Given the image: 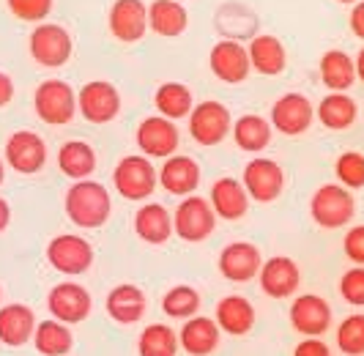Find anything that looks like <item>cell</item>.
<instances>
[{"label": "cell", "instance_id": "6da1fadb", "mask_svg": "<svg viewBox=\"0 0 364 356\" xmlns=\"http://www.w3.org/2000/svg\"><path fill=\"white\" fill-rule=\"evenodd\" d=\"M63 209H66V216L77 228L96 231V228L107 225L109 214H112V200H109V192L105 189V184L88 178V181H74L72 187L66 189Z\"/></svg>", "mask_w": 364, "mask_h": 356}, {"label": "cell", "instance_id": "7a4b0ae2", "mask_svg": "<svg viewBox=\"0 0 364 356\" xmlns=\"http://www.w3.org/2000/svg\"><path fill=\"white\" fill-rule=\"evenodd\" d=\"M112 187L124 200L143 203L159 187V170L143 154H129L112 170Z\"/></svg>", "mask_w": 364, "mask_h": 356}, {"label": "cell", "instance_id": "3957f363", "mask_svg": "<svg viewBox=\"0 0 364 356\" xmlns=\"http://www.w3.org/2000/svg\"><path fill=\"white\" fill-rule=\"evenodd\" d=\"M310 214L315 219V225L326 228V231H337L346 228L348 222L356 214V200L353 192L346 189L343 184H323L315 189V195L310 200Z\"/></svg>", "mask_w": 364, "mask_h": 356}, {"label": "cell", "instance_id": "277c9868", "mask_svg": "<svg viewBox=\"0 0 364 356\" xmlns=\"http://www.w3.org/2000/svg\"><path fill=\"white\" fill-rule=\"evenodd\" d=\"M31 55L38 66L44 69H60L69 63V58L74 53V41L72 33L63 28V25H55V22H41L31 31Z\"/></svg>", "mask_w": 364, "mask_h": 356}, {"label": "cell", "instance_id": "5b68a950", "mask_svg": "<svg viewBox=\"0 0 364 356\" xmlns=\"http://www.w3.org/2000/svg\"><path fill=\"white\" fill-rule=\"evenodd\" d=\"M214 228H217V214L211 209V203L200 195L183 197L173 214V233L189 244L205 241L214 233Z\"/></svg>", "mask_w": 364, "mask_h": 356}, {"label": "cell", "instance_id": "8992f818", "mask_svg": "<svg viewBox=\"0 0 364 356\" xmlns=\"http://www.w3.org/2000/svg\"><path fill=\"white\" fill-rule=\"evenodd\" d=\"M33 110L50 126L69 124L77 115V90L63 80H44L33 90Z\"/></svg>", "mask_w": 364, "mask_h": 356}, {"label": "cell", "instance_id": "52a82bcc", "mask_svg": "<svg viewBox=\"0 0 364 356\" xmlns=\"http://www.w3.org/2000/svg\"><path fill=\"white\" fill-rule=\"evenodd\" d=\"M47 261L55 271L80 277L93 266V247L88 239L77 233H60L47 244Z\"/></svg>", "mask_w": 364, "mask_h": 356}, {"label": "cell", "instance_id": "ba28073f", "mask_svg": "<svg viewBox=\"0 0 364 356\" xmlns=\"http://www.w3.org/2000/svg\"><path fill=\"white\" fill-rule=\"evenodd\" d=\"M233 132V115L222 102H198L189 115V135L198 145H219Z\"/></svg>", "mask_w": 364, "mask_h": 356}, {"label": "cell", "instance_id": "9c48e42d", "mask_svg": "<svg viewBox=\"0 0 364 356\" xmlns=\"http://www.w3.org/2000/svg\"><path fill=\"white\" fill-rule=\"evenodd\" d=\"M77 112L88 124H109L121 112V93L107 80H91L77 90Z\"/></svg>", "mask_w": 364, "mask_h": 356}, {"label": "cell", "instance_id": "30bf717a", "mask_svg": "<svg viewBox=\"0 0 364 356\" xmlns=\"http://www.w3.org/2000/svg\"><path fill=\"white\" fill-rule=\"evenodd\" d=\"M134 140L140 145V154L148 159H170V157H176V151L181 145V135L173 121H167L162 115H148L143 118V124L137 126Z\"/></svg>", "mask_w": 364, "mask_h": 356}, {"label": "cell", "instance_id": "8fae6325", "mask_svg": "<svg viewBox=\"0 0 364 356\" xmlns=\"http://www.w3.org/2000/svg\"><path fill=\"white\" fill-rule=\"evenodd\" d=\"M3 162L22 176H33L47 164V142L31 129H19L6 140Z\"/></svg>", "mask_w": 364, "mask_h": 356}, {"label": "cell", "instance_id": "7c38bea8", "mask_svg": "<svg viewBox=\"0 0 364 356\" xmlns=\"http://www.w3.org/2000/svg\"><path fill=\"white\" fill-rule=\"evenodd\" d=\"M241 184H244V189H247L250 200H257V203H274L277 197L282 195V189H285V173H282V167H279L274 159L255 157V159L247 162L244 176H241Z\"/></svg>", "mask_w": 364, "mask_h": 356}, {"label": "cell", "instance_id": "4fadbf2b", "mask_svg": "<svg viewBox=\"0 0 364 356\" xmlns=\"http://www.w3.org/2000/svg\"><path fill=\"white\" fill-rule=\"evenodd\" d=\"M208 69L214 71L217 80L228 83V85L244 83L250 77V71H252L250 50L241 41L219 38L217 44L211 47V53H208Z\"/></svg>", "mask_w": 364, "mask_h": 356}, {"label": "cell", "instance_id": "5bb4252c", "mask_svg": "<svg viewBox=\"0 0 364 356\" xmlns=\"http://www.w3.org/2000/svg\"><path fill=\"white\" fill-rule=\"evenodd\" d=\"M312 118H315V107L312 102L299 93V90H291V93H282L272 107V126L277 132L288 135V137H299L304 135L312 126Z\"/></svg>", "mask_w": 364, "mask_h": 356}, {"label": "cell", "instance_id": "9a60e30c", "mask_svg": "<svg viewBox=\"0 0 364 356\" xmlns=\"http://www.w3.org/2000/svg\"><path fill=\"white\" fill-rule=\"evenodd\" d=\"M47 310L53 313L55 320L74 326L91 315L93 299L80 283H58L47 296Z\"/></svg>", "mask_w": 364, "mask_h": 356}, {"label": "cell", "instance_id": "2e32d148", "mask_svg": "<svg viewBox=\"0 0 364 356\" xmlns=\"http://www.w3.org/2000/svg\"><path fill=\"white\" fill-rule=\"evenodd\" d=\"M291 326L304 337H321L331 326V307L318 293H301L291 304Z\"/></svg>", "mask_w": 364, "mask_h": 356}, {"label": "cell", "instance_id": "e0dca14e", "mask_svg": "<svg viewBox=\"0 0 364 356\" xmlns=\"http://www.w3.org/2000/svg\"><path fill=\"white\" fill-rule=\"evenodd\" d=\"M260 288L266 296L272 299H291L301 285V268L288 255H274L269 261H263L260 268Z\"/></svg>", "mask_w": 364, "mask_h": 356}, {"label": "cell", "instance_id": "ac0fdd59", "mask_svg": "<svg viewBox=\"0 0 364 356\" xmlns=\"http://www.w3.org/2000/svg\"><path fill=\"white\" fill-rule=\"evenodd\" d=\"M263 268L260 249L250 241H230L219 252V274L230 283H250Z\"/></svg>", "mask_w": 364, "mask_h": 356}, {"label": "cell", "instance_id": "d6986e66", "mask_svg": "<svg viewBox=\"0 0 364 356\" xmlns=\"http://www.w3.org/2000/svg\"><path fill=\"white\" fill-rule=\"evenodd\" d=\"M109 33L134 44L148 33V6L143 0H115L109 9Z\"/></svg>", "mask_w": 364, "mask_h": 356}, {"label": "cell", "instance_id": "ffe728a7", "mask_svg": "<svg viewBox=\"0 0 364 356\" xmlns=\"http://www.w3.org/2000/svg\"><path fill=\"white\" fill-rule=\"evenodd\" d=\"M159 187L176 197L195 195V189L200 187V164L183 154L164 159V164L159 167Z\"/></svg>", "mask_w": 364, "mask_h": 356}, {"label": "cell", "instance_id": "44dd1931", "mask_svg": "<svg viewBox=\"0 0 364 356\" xmlns=\"http://www.w3.org/2000/svg\"><path fill=\"white\" fill-rule=\"evenodd\" d=\"M36 315L28 304H3L0 307V342L9 348H22L36 335Z\"/></svg>", "mask_w": 364, "mask_h": 356}, {"label": "cell", "instance_id": "7402d4cb", "mask_svg": "<svg viewBox=\"0 0 364 356\" xmlns=\"http://www.w3.org/2000/svg\"><path fill=\"white\" fill-rule=\"evenodd\" d=\"M208 203H211V209H214L219 219H228V222H236V219L247 216V211H250V195H247L244 184L230 176L214 181Z\"/></svg>", "mask_w": 364, "mask_h": 356}, {"label": "cell", "instance_id": "603a6c76", "mask_svg": "<svg viewBox=\"0 0 364 356\" xmlns=\"http://www.w3.org/2000/svg\"><path fill=\"white\" fill-rule=\"evenodd\" d=\"M219 326L214 318L195 315V318L183 320L181 332H178V345L189 356H211L219 348Z\"/></svg>", "mask_w": 364, "mask_h": 356}, {"label": "cell", "instance_id": "cb8c5ba5", "mask_svg": "<svg viewBox=\"0 0 364 356\" xmlns=\"http://www.w3.org/2000/svg\"><path fill=\"white\" fill-rule=\"evenodd\" d=\"M134 233L151 247H159L173 236V216L162 203H143L134 214Z\"/></svg>", "mask_w": 364, "mask_h": 356}, {"label": "cell", "instance_id": "d4e9b609", "mask_svg": "<svg viewBox=\"0 0 364 356\" xmlns=\"http://www.w3.org/2000/svg\"><path fill=\"white\" fill-rule=\"evenodd\" d=\"M146 293L137 288V285L132 283H121L115 285L112 290L107 293V315L115 323H137V320H143L146 315Z\"/></svg>", "mask_w": 364, "mask_h": 356}, {"label": "cell", "instance_id": "484cf974", "mask_svg": "<svg viewBox=\"0 0 364 356\" xmlns=\"http://www.w3.org/2000/svg\"><path fill=\"white\" fill-rule=\"evenodd\" d=\"M214 320H217L219 332L233 335V337H244L255 326V307H252L250 299L233 293V296H225L217 304V318Z\"/></svg>", "mask_w": 364, "mask_h": 356}, {"label": "cell", "instance_id": "4316f807", "mask_svg": "<svg viewBox=\"0 0 364 356\" xmlns=\"http://www.w3.org/2000/svg\"><path fill=\"white\" fill-rule=\"evenodd\" d=\"M250 63L257 74H266V77H277L282 74L288 66V53H285V44L269 33H257L250 41Z\"/></svg>", "mask_w": 364, "mask_h": 356}, {"label": "cell", "instance_id": "83f0119b", "mask_svg": "<svg viewBox=\"0 0 364 356\" xmlns=\"http://www.w3.org/2000/svg\"><path fill=\"white\" fill-rule=\"evenodd\" d=\"M186 25H189V14L178 0H154L148 6V28L156 36L176 38L186 31Z\"/></svg>", "mask_w": 364, "mask_h": 356}, {"label": "cell", "instance_id": "f1b7e54d", "mask_svg": "<svg viewBox=\"0 0 364 356\" xmlns=\"http://www.w3.org/2000/svg\"><path fill=\"white\" fill-rule=\"evenodd\" d=\"M321 80L331 93H348L356 83V63L346 50H326L321 55Z\"/></svg>", "mask_w": 364, "mask_h": 356}, {"label": "cell", "instance_id": "f546056e", "mask_svg": "<svg viewBox=\"0 0 364 356\" xmlns=\"http://www.w3.org/2000/svg\"><path fill=\"white\" fill-rule=\"evenodd\" d=\"M58 167L72 181H88L96 170V151L85 140H69L58 151Z\"/></svg>", "mask_w": 364, "mask_h": 356}, {"label": "cell", "instance_id": "4dcf8cb0", "mask_svg": "<svg viewBox=\"0 0 364 356\" xmlns=\"http://www.w3.org/2000/svg\"><path fill=\"white\" fill-rule=\"evenodd\" d=\"M272 121H266L263 115L247 112V115H238V121H233V140H236L241 151L260 154L272 142Z\"/></svg>", "mask_w": 364, "mask_h": 356}, {"label": "cell", "instance_id": "1f68e13d", "mask_svg": "<svg viewBox=\"0 0 364 356\" xmlns=\"http://www.w3.org/2000/svg\"><path fill=\"white\" fill-rule=\"evenodd\" d=\"M154 105H156V112L162 118H167V121H181V118L192 115L195 96H192V90L186 88L183 83H162L156 88Z\"/></svg>", "mask_w": 364, "mask_h": 356}, {"label": "cell", "instance_id": "d6a6232c", "mask_svg": "<svg viewBox=\"0 0 364 356\" xmlns=\"http://www.w3.org/2000/svg\"><path fill=\"white\" fill-rule=\"evenodd\" d=\"M315 115H318V121L326 126V129L343 132V129H348V126L356 121L359 107H356V102H353L348 93H326V96L318 102Z\"/></svg>", "mask_w": 364, "mask_h": 356}, {"label": "cell", "instance_id": "836d02e7", "mask_svg": "<svg viewBox=\"0 0 364 356\" xmlns=\"http://www.w3.org/2000/svg\"><path fill=\"white\" fill-rule=\"evenodd\" d=\"M33 345L41 356H69V351L74 348V335L60 320H41L33 335Z\"/></svg>", "mask_w": 364, "mask_h": 356}, {"label": "cell", "instance_id": "e575fe53", "mask_svg": "<svg viewBox=\"0 0 364 356\" xmlns=\"http://www.w3.org/2000/svg\"><path fill=\"white\" fill-rule=\"evenodd\" d=\"M178 332L167 323H151L137 337V354L140 356H178Z\"/></svg>", "mask_w": 364, "mask_h": 356}, {"label": "cell", "instance_id": "d590c367", "mask_svg": "<svg viewBox=\"0 0 364 356\" xmlns=\"http://www.w3.org/2000/svg\"><path fill=\"white\" fill-rule=\"evenodd\" d=\"M162 313L178 320L195 318L200 313V293L192 285H173L162 296Z\"/></svg>", "mask_w": 364, "mask_h": 356}, {"label": "cell", "instance_id": "8d00e7d4", "mask_svg": "<svg viewBox=\"0 0 364 356\" xmlns=\"http://www.w3.org/2000/svg\"><path fill=\"white\" fill-rule=\"evenodd\" d=\"M337 348L346 356H364V313H353L337 326Z\"/></svg>", "mask_w": 364, "mask_h": 356}, {"label": "cell", "instance_id": "74e56055", "mask_svg": "<svg viewBox=\"0 0 364 356\" xmlns=\"http://www.w3.org/2000/svg\"><path fill=\"white\" fill-rule=\"evenodd\" d=\"M334 173L337 181L346 189H362L364 187V154L359 151H346L334 162Z\"/></svg>", "mask_w": 364, "mask_h": 356}, {"label": "cell", "instance_id": "f35d334b", "mask_svg": "<svg viewBox=\"0 0 364 356\" xmlns=\"http://www.w3.org/2000/svg\"><path fill=\"white\" fill-rule=\"evenodd\" d=\"M53 3L55 0H6L9 11L14 17L22 22H33V25H41L53 14Z\"/></svg>", "mask_w": 364, "mask_h": 356}, {"label": "cell", "instance_id": "ab89813d", "mask_svg": "<svg viewBox=\"0 0 364 356\" xmlns=\"http://www.w3.org/2000/svg\"><path fill=\"white\" fill-rule=\"evenodd\" d=\"M340 296L353 307H364V266L348 268L340 277Z\"/></svg>", "mask_w": 364, "mask_h": 356}, {"label": "cell", "instance_id": "60d3db41", "mask_svg": "<svg viewBox=\"0 0 364 356\" xmlns=\"http://www.w3.org/2000/svg\"><path fill=\"white\" fill-rule=\"evenodd\" d=\"M346 258L353 266H364V225H353L343 239Z\"/></svg>", "mask_w": 364, "mask_h": 356}, {"label": "cell", "instance_id": "b9f144b4", "mask_svg": "<svg viewBox=\"0 0 364 356\" xmlns=\"http://www.w3.org/2000/svg\"><path fill=\"white\" fill-rule=\"evenodd\" d=\"M293 356H331V348L321 337H304L293 348Z\"/></svg>", "mask_w": 364, "mask_h": 356}, {"label": "cell", "instance_id": "7bdbcfd3", "mask_svg": "<svg viewBox=\"0 0 364 356\" xmlns=\"http://www.w3.org/2000/svg\"><path fill=\"white\" fill-rule=\"evenodd\" d=\"M350 31L364 38V0H359L353 9H350Z\"/></svg>", "mask_w": 364, "mask_h": 356}, {"label": "cell", "instance_id": "ee69618b", "mask_svg": "<svg viewBox=\"0 0 364 356\" xmlns=\"http://www.w3.org/2000/svg\"><path fill=\"white\" fill-rule=\"evenodd\" d=\"M11 99H14V80L6 71H0V107H6Z\"/></svg>", "mask_w": 364, "mask_h": 356}, {"label": "cell", "instance_id": "f6af8a7d", "mask_svg": "<svg viewBox=\"0 0 364 356\" xmlns=\"http://www.w3.org/2000/svg\"><path fill=\"white\" fill-rule=\"evenodd\" d=\"M9 225H11V206H9L6 197H0V233L6 231Z\"/></svg>", "mask_w": 364, "mask_h": 356}, {"label": "cell", "instance_id": "bcb514c9", "mask_svg": "<svg viewBox=\"0 0 364 356\" xmlns=\"http://www.w3.org/2000/svg\"><path fill=\"white\" fill-rule=\"evenodd\" d=\"M353 63H356V80H362V83H364V47L359 50V53H356Z\"/></svg>", "mask_w": 364, "mask_h": 356}, {"label": "cell", "instance_id": "7dc6e473", "mask_svg": "<svg viewBox=\"0 0 364 356\" xmlns=\"http://www.w3.org/2000/svg\"><path fill=\"white\" fill-rule=\"evenodd\" d=\"M3 178H6V162L0 159V184H3Z\"/></svg>", "mask_w": 364, "mask_h": 356}, {"label": "cell", "instance_id": "c3c4849f", "mask_svg": "<svg viewBox=\"0 0 364 356\" xmlns=\"http://www.w3.org/2000/svg\"><path fill=\"white\" fill-rule=\"evenodd\" d=\"M340 3H350V6H356V3H359V0H340Z\"/></svg>", "mask_w": 364, "mask_h": 356}, {"label": "cell", "instance_id": "681fc988", "mask_svg": "<svg viewBox=\"0 0 364 356\" xmlns=\"http://www.w3.org/2000/svg\"><path fill=\"white\" fill-rule=\"evenodd\" d=\"M0 299H3V293H0ZM0 307H3V304H0Z\"/></svg>", "mask_w": 364, "mask_h": 356}, {"label": "cell", "instance_id": "f907efd6", "mask_svg": "<svg viewBox=\"0 0 364 356\" xmlns=\"http://www.w3.org/2000/svg\"><path fill=\"white\" fill-rule=\"evenodd\" d=\"M178 3H183V0H178Z\"/></svg>", "mask_w": 364, "mask_h": 356}]
</instances>
